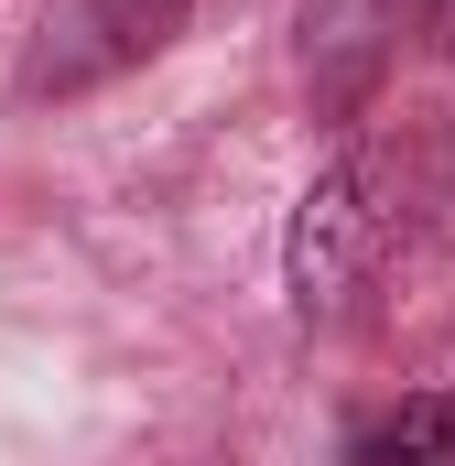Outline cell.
<instances>
[{
  "mask_svg": "<svg viewBox=\"0 0 455 466\" xmlns=\"http://www.w3.org/2000/svg\"><path fill=\"white\" fill-rule=\"evenodd\" d=\"M412 11H423V44H434V55H455V0H412Z\"/></svg>",
  "mask_w": 455,
  "mask_h": 466,
  "instance_id": "cell-4",
  "label": "cell"
},
{
  "mask_svg": "<svg viewBox=\"0 0 455 466\" xmlns=\"http://www.w3.org/2000/svg\"><path fill=\"white\" fill-rule=\"evenodd\" d=\"M347 271H358V185L326 174L304 196V228H293V282H304V315H337Z\"/></svg>",
  "mask_w": 455,
  "mask_h": 466,
  "instance_id": "cell-2",
  "label": "cell"
},
{
  "mask_svg": "<svg viewBox=\"0 0 455 466\" xmlns=\"http://www.w3.org/2000/svg\"><path fill=\"white\" fill-rule=\"evenodd\" d=\"M174 22H185V0H76V44L44 66V76H98V66H141V55H163L174 44Z\"/></svg>",
  "mask_w": 455,
  "mask_h": 466,
  "instance_id": "cell-1",
  "label": "cell"
},
{
  "mask_svg": "<svg viewBox=\"0 0 455 466\" xmlns=\"http://www.w3.org/2000/svg\"><path fill=\"white\" fill-rule=\"evenodd\" d=\"M347 466H455V412L445 401H401V412H379L358 434Z\"/></svg>",
  "mask_w": 455,
  "mask_h": 466,
  "instance_id": "cell-3",
  "label": "cell"
}]
</instances>
